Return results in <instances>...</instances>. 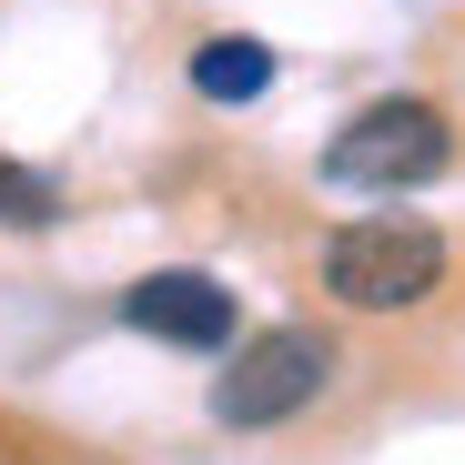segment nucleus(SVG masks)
<instances>
[{
	"instance_id": "obj_1",
	"label": "nucleus",
	"mask_w": 465,
	"mask_h": 465,
	"mask_svg": "<svg viewBox=\"0 0 465 465\" xmlns=\"http://www.w3.org/2000/svg\"><path fill=\"white\" fill-rule=\"evenodd\" d=\"M445 283V232L435 223H405V213H374V223H344L324 232V293L354 303V314H405Z\"/></svg>"
},
{
	"instance_id": "obj_3",
	"label": "nucleus",
	"mask_w": 465,
	"mask_h": 465,
	"mask_svg": "<svg viewBox=\"0 0 465 465\" xmlns=\"http://www.w3.org/2000/svg\"><path fill=\"white\" fill-rule=\"evenodd\" d=\"M324 384H334V344L314 324H273V334H253L243 354L213 374V415L232 435H263V425H293Z\"/></svg>"
},
{
	"instance_id": "obj_2",
	"label": "nucleus",
	"mask_w": 465,
	"mask_h": 465,
	"mask_svg": "<svg viewBox=\"0 0 465 465\" xmlns=\"http://www.w3.org/2000/svg\"><path fill=\"white\" fill-rule=\"evenodd\" d=\"M445 152H455L445 112L395 92V102H364V112L324 142V183H334V193H415V183L445 173Z\"/></svg>"
},
{
	"instance_id": "obj_6",
	"label": "nucleus",
	"mask_w": 465,
	"mask_h": 465,
	"mask_svg": "<svg viewBox=\"0 0 465 465\" xmlns=\"http://www.w3.org/2000/svg\"><path fill=\"white\" fill-rule=\"evenodd\" d=\"M51 213H61L51 173H31V163H11V152H0V223H21V232H41Z\"/></svg>"
},
{
	"instance_id": "obj_4",
	"label": "nucleus",
	"mask_w": 465,
	"mask_h": 465,
	"mask_svg": "<svg viewBox=\"0 0 465 465\" xmlns=\"http://www.w3.org/2000/svg\"><path fill=\"white\" fill-rule=\"evenodd\" d=\"M122 324L152 334V344H183V354H223V344H232V293H223L213 273L173 263V273H142V283L122 293Z\"/></svg>"
},
{
	"instance_id": "obj_5",
	"label": "nucleus",
	"mask_w": 465,
	"mask_h": 465,
	"mask_svg": "<svg viewBox=\"0 0 465 465\" xmlns=\"http://www.w3.org/2000/svg\"><path fill=\"white\" fill-rule=\"evenodd\" d=\"M193 92L203 102H263L273 92V51L263 41H203L193 51Z\"/></svg>"
}]
</instances>
